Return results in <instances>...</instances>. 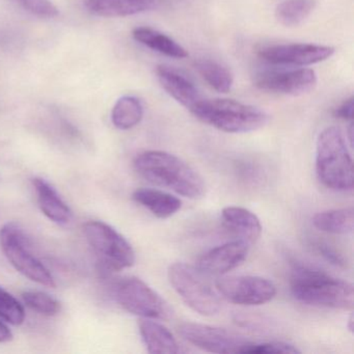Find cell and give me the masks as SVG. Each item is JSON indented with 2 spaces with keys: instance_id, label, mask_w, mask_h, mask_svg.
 Listing matches in <instances>:
<instances>
[{
  "instance_id": "30bf717a",
  "label": "cell",
  "mask_w": 354,
  "mask_h": 354,
  "mask_svg": "<svg viewBox=\"0 0 354 354\" xmlns=\"http://www.w3.org/2000/svg\"><path fill=\"white\" fill-rule=\"evenodd\" d=\"M216 290L225 300L238 306H261L277 295L272 281L252 275L221 277L216 281Z\"/></svg>"
},
{
  "instance_id": "52a82bcc",
  "label": "cell",
  "mask_w": 354,
  "mask_h": 354,
  "mask_svg": "<svg viewBox=\"0 0 354 354\" xmlns=\"http://www.w3.org/2000/svg\"><path fill=\"white\" fill-rule=\"evenodd\" d=\"M0 246L14 268L24 277L40 285L55 287L53 275L32 254L28 237L17 223H7L0 230Z\"/></svg>"
},
{
  "instance_id": "5bb4252c",
  "label": "cell",
  "mask_w": 354,
  "mask_h": 354,
  "mask_svg": "<svg viewBox=\"0 0 354 354\" xmlns=\"http://www.w3.org/2000/svg\"><path fill=\"white\" fill-rule=\"evenodd\" d=\"M157 78L163 90L190 111L202 100L198 88L185 76L167 66H159L156 70Z\"/></svg>"
},
{
  "instance_id": "7c38bea8",
  "label": "cell",
  "mask_w": 354,
  "mask_h": 354,
  "mask_svg": "<svg viewBox=\"0 0 354 354\" xmlns=\"http://www.w3.org/2000/svg\"><path fill=\"white\" fill-rule=\"evenodd\" d=\"M254 86L265 92L301 96L316 88L317 75L310 69L267 71L257 75Z\"/></svg>"
},
{
  "instance_id": "2e32d148",
  "label": "cell",
  "mask_w": 354,
  "mask_h": 354,
  "mask_svg": "<svg viewBox=\"0 0 354 354\" xmlns=\"http://www.w3.org/2000/svg\"><path fill=\"white\" fill-rule=\"evenodd\" d=\"M32 185L42 212L57 225H68L72 221L73 214L55 188L42 178H35Z\"/></svg>"
},
{
  "instance_id": "f546056e",
  "label": "cell",
  "mask_w": 354,
  "mask_h": 354,
  "mask_svg": "<svg viewBox=\"0 0 354 354\" xmlns=\"http://www.w3.org/2000/svg\"><path fill=\"white\" fill-rule=\"evenodd\" d=\"M13 339V333L5 323L0 321V343H7Z\"/></svg>"
},
{
  "instance_id": "ac0fdd59",
  "label": "cell",
  "mask_w": 354,
  "mask_h": 354,
  "mask_svg": "<svg viewBox=\"0 0 354 354\" xmlns=\"http://www.w3.org/2000/svg\"><path fill=\"white\" fill-rule=\"evenodd\" d=\"M159 0H86V8L102 17H126L154 9Z\"/></svg>"
},
{
  "instance_id": "ba28073f",
  "label": "cell",
  "mask_w": 354,
  "mask_h": 354,
  "mask_svg": "<svg viewBox=\"0 0 354 354\" xmlns=\"http://www.w3.org/2000/svg\"><path fill=\"white\" fill-rule=\"evenodd\" d=\"M115 296L124 310L140 318L167 320L173 314L169 304L138 277H129L118 283Z\"/></svg>"
},
{
  "instance_id": "44dd1931",
  "label": "cell",
  "mask_w": 354,
  "mask_h": 354,
  "mask_svg": "<svg viewBox=\"0 0 354 354\" xmlns=\"http://www.w3.org/2000/svg\"><path fill=\"white\" fill-rule=\"evenodd\" d=\"M313 225L319 231L333 235H347L353 232L354 210L352 207L317 213Z\"/></svg>"
},
{
  "instance_id": "484cf974",
  "label": "cell",
  "mask_w": 354,
  "mask_h": 354,
  "mask_svg": "<svg viewBox=\"0 0 354 354\" xmlns=\"http://www.w3.org/2000/svg\"><path fill=\"white\" fill-rule=\"evenodd\" d=\"M0 318L10 324L19 326L26 319V310L13 295L0 287Z\"/></svg>"
},
{
  "instance_id": "7a4b0ae2",
  "label": "cell",
  "mask_w": 354,
  "mask_h": 354,
  "mask_svg": "<svg viewBox=\"0 0 354 354\" xmlns=\"http://www.w3.org/2000/svg\"><path fill=\"white\" fill-rule=\"evenodd\" d=\"M290 289L296 300L308 306L353 310V285L317 269L296 267L290 279Z\"/></svg>"
},
{
  "instance_id": "8fae6325",
  "label": "cell",
  "mask_w": 354,
  "mask_h": 354,
  "mask_svg": "<svg viewBox=\"0 0 354 354\" xmlns=\"http://www.w3.org/2000/svg\"><path fill=\"white\" fill-rule=\"evenodd\" d=\"M333 53L335 48L324 45L283 44L266 47L259 55L272 65L304 67L322 63L330 59Z\"/></svg>"
},
{
  "instance_id": "4dcf8cb0",
  "label": "cell",
  "mask_w": 354,
  "mask_h": 354,
  "mask_svg": "<svg viewBox=\"0 0 354 354\" xmlns=\"http://www.w3.org/2000/svg\"><path fill=\"white\" fill-rule=\"evenodd\" d=\"M353 315H350L349 319H348L347 327L349 329L350 333H353Z\"/></svg>"
},
{
  "instance_id": "6da1fadb",
  "label": "cell",
  "mask_w": 354,
  "mask_h": 354,
  "mask_svg": "<svg viewBox=\"0 0 354 354\" xmlns=\"http://www.w3.org/2000/svg\"><path fill=\"white\" fill-rule=\"evenodd\" d=\"M134 169L140 177L153 185L173 190L184 198H201L206 184L200 174L176 155L163 151H146L134 160Z\"/></svg>"
},
{
  "instance_id": "e0dca14e",
  "label": "cell",
  "mask_w": 354,
  "mask_h": 354,
  "mask_svg": "<svg viewBox=\"0 0 354 354\" xmlns=\"http://www.w3.org/2000/svg\"><path fill=\"white\" fill-rule=\"evenodd\" d=\"M138 329L149 353L177 354L181 351L173 333L154 319H140Z\"/></svg>"
},
{
  "instance_id": "8992f818",
  "label": "cell",
  "mask_w": 354,
  "mask_h": 354,
  "mask_svg": "<svg viewBox=\"0 0 354 354\" xmlns=\"http://www.w3.org/2000/svg\"><path fill=\"white\" fill-rule=\"evenodd\" d=\"M84 233L103 269L115 272L133 266L136 252L131 244L113 227L103 221H88Z\"/></svg>"
},
{
  "instance_id": "9a60e30c",
  "label": "cell",
  "mask_w": 354,
  "mask_h": 354,
  "mask_svg": "<svg viewBox=\"0 0 354 354\" xmlns=\"http://www.w3.org/2000/svg\"><path fill=\"white\" fill-rule=\"evenodd\" d=\"M223 225L248 244L258 241L262 234L260 219L252 211L242 207H225L221 212Z\"/></svg>"
},
{
  "instance_id": "ffe728a7",
  "label": "cell",
  "mask_w": 354,
  "mask_h": 354,
  "mask_svg": "<svg viewBox=\"0 0 354 354\" xmlns=\"http://www.w3.org/2000/svg\"><path fill=\"white\" fill-rule=\"evenodd\" d=\"M134 40L152 50L173 59H186L188 53L167 35L150 28H138L132 32Z\"/></svg>"
},
{
  "instance_id": "83f0119b",
  "label": "cell",
  "mask_w": 354,
  "mask_h": 354,
  "mask_svg": "<svg viewBox=\"0 0 354 354\" xmlns=\"http://www.w3.org/2000/svg\"><path fill=\"white\" fill-rule=\"evenodd\" d=\"M248 353H300V350L291 344L285 342H265V343H254L252 342Z\"/></svg>"
},
{
  "instance_id": "4fadbf2b",
  "label": "cell",
  "mask_w": 354,
  "mask_h": 354,
  "mask_svg": "<svg viewBox=\"0 0 354 354\" xmlns=\"http://www.w3.org/2000/svg\"><path fill=\"white\" fill-rule=\"evenodd\" d=\"M250 244L243 240L227 242L205 252L198 261V269L209 275H223L245 261Z\"/></svg>"
},
{
  "instance_id": "d6986e66",
  "label": "cell",
  "mask_w": 354,
  "mask_h": 354,
  "mask_svg": "<svg viewBox=\"0 0 354 354\" xmlns=\"http://www.w3.org/2000/svg\"><path fill=\"white\" fill-rule=\"evenodd\" d=\"M132 198L160 219L169 218L182 207V202L177 196L152 188H140L133 192Z\"/></svg>"
},
{
  "instance_id": "277c9868",
  "label": "cell",
  "mask_w": 354,
  "mask_h": 354,
  "mask_svg": "<svg viewBox=\"0 0 354 354\" xmlns=\"http://www.w3.org/2000/svg\"><path fill=\"white\" fill-rule=\"evenodd\" d=\"M192 113L203 123L227 133L257 131L269 121L262 109L230 99H202Z\"/></svg>"
},
{
  "instance_id": "4316f807",
  "label": "cell",
  "mask_w": 354,
  "mask_h": 354,
  "mask_svg": "<svg viewBox=\"0 0 354 354\" xmlns=\"http://www.w3.org/2000/svg\"><path fill=\"white\" fill-rule=\"evenodd\" d=\"M24 9L42 18H53L59 15V10L50 0H15Z\"/></svg>"
},
{
  "instance_id": "7402d4cb",
  "label": "cell",
  "mask_w": 354,
  "mask_h": 354,
  "mask_svg": "<svg viewBox=\"0 0 354 354\" xmlns=\"http://www.w3.org/2000/svg\"><path fill=\"white\" fill-rule=\"evenodd\" d=\"M198 73L203 80L218 93L227 94L234 84L233 74L225 66L213 59H202L194 63Z\"/></svg>"
},
{
  "instance_id": "5b68a950",
  "label": "cell",
  "mask_w": 354,
  "mask_h": 354,
  "mask_svg": "<svg viewBox=\"0 0 354 354\" xmlns=\"http://www.w3.org/2000/svg\"><path fill=\"white\" fill-rule=\"evenodd\" d=\"M167 277L178 295L194 312L214 316L221 310V300L200 269L183 262L174 263L169 267Z\"/></svg>"
},
{
  "instance_id": "f1b7e54d",
  "label": "cell",
  "mask_w": 354,
  "mask_h": 354,
  "mask_svg": "<svg viewBox=\"0 0 354 354\" xmlns=\"http://www.w3.org/2000/svg\"><path fill=\"white\" fill-rule=\"evenodd\" d=\"M354 99L353 97L342 103L337 109L333 111V115L337 119L346 120V121H352L353 119Z\"/></svg>"
},
{
  "instance_id": "603a6c76",
  "label": "cell",
  "mask_w": 354,
  "mask_h": 354,
  "mask_svg": "<svg viewBox=\"0 0 354 354\" xmlns=\"http://www.w3.org/2000/svg\"><path fill=\"white\" fill-rule=\"evenodd\" d=\"M144 117V107L140 99L133 96L120 98L111 111L113 125L121 130H129L140 123Z\"/></svg>"
},
{
  "instance_id": "9c48e42d",
  "label": "cell",
  "mask_w": 354,
  "mask_h": 354,
  "mask_svg": "<svg viewBox=\"0 0 354 354\" xmlns=\"http://www.w3.org/2000/svg\"><path fill=\"white\" fill-rule=\"evenodd\" d=\"M179 333L188 343L212 353H248L252 344L234 331L200 323H183Z\"/></svg>"
},
{
  "instance_id": "3957f363",
  "label": "cell",
  "mask_w": 354,
  "mask_h": 354,
  "mask_svg": "<svg viewBox=\"0 0 354 354\" xmlns=\"http://www.w3.org/2000/svg\"><path fill=\"white\" fill-rule=\"evenodd\" d=\"M316 171L323 185L335 192L353 189V161L337 127L320 132L316 144Z\"/></svg>"
},
{
  "instance_id": "d4e9b609",
  "label": "cell",
  "mask_w": 354,
  "mask_h": 354,
  "mask_svg": "<svg viewBox=\"0 0 354 354\" xmlns=\"http://www.w3.org/2000/svg\"><path fill=\"white\" fill-rule=\"evenodd\" d=\"M24 304L44 316H55L61 310V304L55 298L45 292L26 291L22 294Z\"/></svg>"
},
{
  "instance_id": "cb8c5ba5",
  "label": "cell",
  "mask_w": 354,
  "mask_h": 354,
  "mask_svg": "<svg viewBox=\"0 0 354 354\" xmlns=\"http://www.w3.org/2000/svg\"><path fill=\"white\" fill-rule=\"evenodd\" d=\"M314 10L312 0H286L275 10L277 21L287 28L300 26Z\"/></svg>"
}]
</instances>
